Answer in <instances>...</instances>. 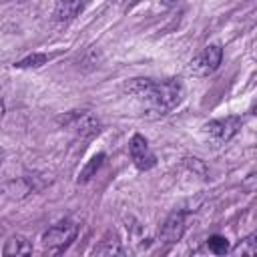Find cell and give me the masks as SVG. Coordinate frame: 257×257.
<instances>
[{
  "label": "cell",
  "instance_id": "ac0fdd59",
  "mask_svg": "<svg viewBox=\"0 0 257 257\" xmlns=\"http://www.w3.org/2000/svg\"><path fill=\"white\" fill-rule=\"evenodd\" d=\"M4 157H6V153H4V149H2V147H0V165H2V163H4Z\"/></svg>",
  "mask_w": 257,
  "mask_h": 257
},
{
  "label": "cell",
  "instance_id": "5bb4252c",
  "mask_svg": "<svg viewBox=\"0 0 257 257\" xmlns=\"http://www.w3.org/2000/svg\"><path fill=\"white\" fill-rule=\"evenodd\" d=\"M207 247H209V251L215 253V255H225V253H229V241H227L225 237H221V235H211V237L207 239Z\"/></svg>",
  "mask_w": 257,
  "mask_h": 257
},
{
  "label": "cell",
  "instance_id": "7a4b0ae2",
  "mask_svg": "<svg viewBox=\"0 0 257 257\" xmlns=\"http://www.w3.org/2000/svg\"><path fill=\"white\" fill-rule=\"evenodd\" d=\"M76 233H78V227L72 221H60L42 233L40 237L42 249L46 253H62L76 239Z\"/></svg>",
  "mask_w": 257,
  "mask_h": 257
},
{
  "label": "cell",
  "instance_id": "6da1fadb",
  "mask_svg": "<svg viewBox=\"0 0 257 257\" xmlns=\"http://www.w3.org/2000/svg\"><path fill=\"white\" fill-rule=\"evenodd\" d=\"M126 92L133 94L149 116L169 114L183 100V84L175 78L155 82L151 78H133L126 84Z\"/></svg>",
  "mask_w": 257,
  "mask_h": 257
},
{
  "label": "cell",
  "instance_id": "277c9868",
  "mask_svg": "<svg viewBox=\"0 0 257 257\" xmlns=\"http://www.w3.org/2000/svg\"><path fill=\"white\" fill-rule=\"evenodd\" d=\"M241 128V118L239 116H225V118H215L209 120L203 126V133L207 137V141H211L215 147L229 143Z\"/></svg>",
  "mask_w": 257,
  "mask_h": 257
},
{
  "label": "cell",
  "instance_id": "ba28073f",
  "mask_svg": "<svg viewBox=\"0 0 257 257\" xmlns=\"http://www.w3.org/2000/svg\"><path fill=\"white\" fill-rule=\"evenodd\" d=\"M84 2H86V0H56L54 12H52L54 22H58V24L70 22V20L82 10Z\"/></svg>",
  "mask_w": 257,
  "mask_h": 257
},
{
  "label": "cell",
  "instance_id": "9a60e30c",
  "mask_svg": "<svg viewBox=\"0 0 257 257\" xmlns=\"http://www.w3.org/2000/svg\"><path fill=\"white\" fill-rule=\"evenodd\" d=\"M187 165H189L191 171H195V173H199L203 179H207V169H205V165H203L201 159H187Z\"/></svg>",
  "mask_w": 257,
  "mask_h": 257
},
{
  "label": "cell",
  "instance_id": "52a82bcc",
  "mask_svg": "<svg viewBox=\"0 0 257 257\" xmlns=\"http://www.w3.org/2000/svg\"><path fill=\"white\" fill-rule=\"evenodd\" d=\"M185 227H187L185 225V213L175 211L163 221V225L159 229V239L167 245H173V243L181 241V237L185 235Z\"/></svg>",
  "mask_w": 257,
  "mask_h": 257
},
{
  "label": "cell",
  "instance_id": "d6986e66",
  "mask_svg": "<svg viewBox=\"0 0 257 257\" xmlns=\"http://www.w3.org/2000/svg\"><path fill=\"white\" fill-rule=\"evenodd\" d=\"M110 2H122V0H110Z\"/></svg>",
  "mask_w": 257,
  "mask_h": 257
},
{
  "label": "cell",
  "instance_id": "4fadbf2b",
  "mask_svg": "<svg viewBox=\"0 0 257 257\" xmlns=\"http://www.w3.org/2000/svg\"><path fill=\"white\" fill-rule=\"evenodd\" d=\"M46 60H48L46 54H42V52H34V54H28L26 58L14 62V66H16V68H36V66H42Z\"/></svg>",
  "mask_w": 257,
  "mask_h": 257
},
{
  "label": "cell",
  "instance_id": "9c48e42d",
  "mask_svg": "<svg viewBox=\"0 0 257 257\" xmlns=\"http://www.w3.org/2000/svg\"><path fill=\"white\" fill-rule=\"evenodd\" d=\"M2 253L4 255H30L32 253V243L22 235H12L6 241Z\"/></svg>",
  "mask_w": 257,
  "mask_h": 257
},
{
  "label": "cell",
  "instance_id": "3957f363",
  "mask_svg": "<svg viewBox=\"0 0 257 257\" xmlns=\"http://www.w3.org/2000/svg\"><path fill=\"white\" fill-rule=\"evenodd\" d=\"M221 60H223V48L219 44H207L201 52H197L191 58L187 70H189V74H193L197 78H203V76L213 74L219 68Z\"/></svg>",
  "mask_w": 257,
  "mask_h": 257
},
{
  "label": "cell",
  "instance_id": "30bf717a",
  "mask_svg": "<svg viewBox=\"0 0 257 257\" xmlns=\"http://www.w3.org/2000/svg\"><path fill=\"white\" fill-rule=\"evenodd\" d=\"M102 161H104V153H98V155H94L86 165H84V169L80 171V175H78V183H88L94 175H96V171L100 169V165H102Z\"/></svg>",
  "mask_w": 257,
  "mask_h": 257
},
{
  "label": "cell",
  "instance_id": "e0dca14e",
  "mask_svg": "<svg viewBox=\"0 0 257 257\" xmlns=\"http://www.w3.org/2000/svg\"><path fill=\"white\" fill-rule=\"evenodd\" d=\"M4 112H6V104H4V98L0 96V120H2V116H4Z\"/></svg>",
  "mask_w": 257,
  "mask_h": 257
},
{
  "label": "cell",
  "instance_id": "5b68a950",
  "mask_svg": "<svg viewBox=\"0 0 257 257\" xmlns=\"http://www.w3.org/2000/svg\"><path fill=\"white\" fill-rule=\"evenodd\" d=\"M62 124H64V128H68L70 133H74L76 137H82V139L94 137L100 131V120L92 112H88V110L68 112L62 118Z\"/></svg>",
  "mask_w": 257,
  "mask_h": 257
},
{
  "label": "cell",
  "instance_id": "7c38bea8",
  "mask_svg": "<svg viewBox=\"0 0 257 257\" xmlns=\"http://www.w3.org/2000/svg\"><path fill=\"white\" fill-rule=\"evenodd\" d=\"M96 255H122V247H120V241H116V237H112V241L104 239L100 241V245L94 249Z\"/></svg>",
  "mask_w": 257,
  "mask_h": 257
},
{
  "label": "cell",
  "instance_id": "2e32d148",
  "mask_svg": "<svg viewBox=\"0 0 257 257\" xmlns=\"http://www.w3.org/2000/svg\"><path fill=\"white\" fill-rule=\"evenodd\" d=\"M159 2H161L163 6H167V8H171V6H177L181 0H159Z\"/></svg>",
  "mask_w": 257,
  "mask_h": 257
},
{
  "label": "cell",
  "instance_id": "8fae6325",
  "mask_svg": "<svg viewBox=\"0 0 257 257\" xmlns=\"http://www.w3.org/2000/svg\"><path fill=\"white\" fill-rule=\"evenodd\" d=\"M233 253L235 255H241V257H253L257 253V235L251 233L245 239H241V243L233 249Z\"/></svg>",
  "mask_w": 257,
  "mask_h": 257
},
{
  "label": "cell",
  "instance_id": "8992f818",
  "mask_svg": "<svg viewBox=\"0 0 257 257\" xmlns=\"http://www.w3.org/2000/svg\"><path fill=\"white\" fill-rule=\"evenodd\" d=\"M128 153H131V159L139 171H149L157 163V159H155L153 151L149 149V143L143 135H133V139L128 143Z\"/></svg>",
  "mask_w": 257,
  "mask_h": 257
}]
</instances>
